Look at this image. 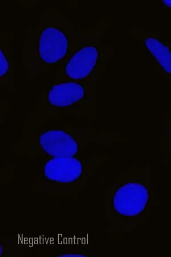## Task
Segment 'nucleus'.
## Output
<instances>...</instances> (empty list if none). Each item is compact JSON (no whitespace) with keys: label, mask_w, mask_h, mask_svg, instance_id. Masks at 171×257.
<instances>
[{"label":"nucleus","mask_w":171,"mask_h":257,"mask_svg":"<svg viewBox=\"0 0 171 257\" xmlns=\"http://www.w3.org/2000/svg\"><path fill=\"white\" fill-rule=\"evenodd\" d=\"M152 166L132 164L105 188L107 233L116 242L125 234L145 229L155 207L161 205L151 181Z\"/></svg>","instance_id":"obj_1"},{"label":"nucleus","mask_w":171,"mask_h":257,"mask_svg":"<svg viewBox=\"0 0 171 257\" xmlns=\"http://www.w3.org/2000/svg\"><path fill=\"white\" fill-rule=\"evenodd\" d=\"M84 29H75L74 24L58 8H47L40 15L35 26L27 29L23 41V69L27 82L61 65L77 43Z\"/></svg>","instance_id":"obj_2"},{"label":"nucleus","mask_w":171,"mask_h":257,"mask_svg":"<svg viewBox=\"0 0 171 257\" xmlns=\"http://www.w3.org/2000/svg\"><path fill=\"white\" fill-rule=\"evenodd\" d=\"M43 124L27 117L23 125V135L10 147L15 155L29 159L40 156L80 157L82 148L90 142H98L103 146L111 143L128 142L127 136L107 132L105 128L76 127L65 123L57 128H43Z\"/></svg>","instance_id":"obj_3"},{"label":"nucleus","mask_w":171,"mask_h":257,"mask_svg":"<svg viewBox=\"0 0 171 257\" xmlns=\"http://www.w3.org/2000/svg\"><path fill=\"white\" fill-rule=\"evenodd\" d=\"M105 71H99L85 79L50 85L40 93L36 112L28 115L42 124L60 118L63 115L76 116L91 123L96 119L98 84Z\"/></svg>","instance_id":"obj_4"},{"label":"nucleus","mask_w":171,"mask_h":257,"mask_svg":"<svg viewBox=\"0 0 171 257\" xmlns=\"http://www.w3.org/2000/svg\"><path fill=\"white\" fill-rule=\"evenodd\" d=\"M114 22L102 18L94 27L85 29L80 39L58 68L51 84L81 81L99 71H105L107 60L114 55V45L102 44L106 30Z\"/></svg>","instance_id":"obj_5"},{"label":"nucleus","mask_w":171,"mask_h":257,"mask_svg":"<svg viewBox=\"0 0 171 257\" xmlns=\"http://www.w3.org/2000/svg\"><path fill=\"white\" fill-rule=\"evenodd\" d=\"M110 159V155L93 156L84 160L77 157H52L45 162L37 182L54 186L85 184Z\"/></svg>","instance_id":"obj_6"},{"label":"nucleus","mask_w":171,"mask_h":257,"mask_svg":"<svg viewBox=\"0 0 171 257\" xmlns=\"http://www.w3.org/2000/svg\"><path fill=\"white\" fill-rule=\"evenodd\" d=\"M131 35L153 60L155 73L162 74L171 89V44L158 31H148L143 27L131 29Z\"/></svg>","instance_id":"obj_7"},{"label":"nucleus","mask_w":171,"mask_h":257,"mask_svg":"<svg viewBox=\"0 0 171 257\" xmlns=\"http://www.w3.org/2000/svg\"><path fill=\"white\" fill-rule=\"evenodd\" d=\"M14 32L0 33V89L1 94L14 92V50L11 42L14 40Z\"/></svg>","instance_id":"obj_8"},{"label":"nucleus","mask_w":171,"mask_h":257,"mask_svg":"<svg viewBox=\"0 0 171 257\" xmlns=\"http://www.w3.org/2000/svg\"><path fill=\"white\" fill-rule=\"evenodd\" d=\"M162 135L158 140V150L162 153V164L171 165V103L162 118Z\"/></svg>","instance_id":"obj_9"},{"label":"nucleus","mask_w":171,"mask_h":257,"mask_svg":"<svg viewBox=\"0 0 171 257\" xmlns=\"http://www.w3.org/2000/svg\"><path fill=\"white\" fill-rule=\"evenodd\" d=\"M164 10H171V0H162Z\"/></svg>","instance_id":"obj_10"}]
</instances>
